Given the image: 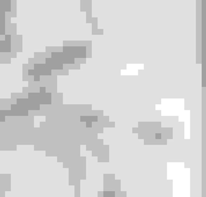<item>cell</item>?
I'll return each instance as SVG.
<instances>
[{
    "label": "cell",
    "instance_id": "5",
    "mask_svg": "<svg viewBox=\"0 0 206 197\" xmlns=\"http://www.w3.org/2000/svg\"><path fill=\"white\" fill-rule=\"evenodd\" d=\"M34 67L38 71L41 73H49L51 70V67L50 65L47 63H35Z\"/></svg>",
    "mask_w": 206,
    "mask_h": 197
},
{
    "label": "cell",
    "instance_id": "10",
    "mask_svg": "<svg viewBox=\"0 0 206 197\" xmlns=\"http://www.w3.org/2000/svg\"><path fill=\"white\" fill-rule=\"evenodd\" d=\"M28 72L29 74H32L34 75L35 78H39L41 75V73L39 72V71H38L35 68V67H33V68H30L28 70Z\"/></svg>",
    "mask_w": 206,
    "mask_h": 197
},
{
    "label": "cell",
    "instance_id": "3",
    "mask_svg": "<svg viewBox=\"0 0 206 197\" xmlns=\"http://www.w3.org/2000/svg\"><path fill=\"white\" fill-rule=\"evenodd\" d=\"M11 108L13 109L14 114H25L28 112L29 109L19 103H14L11 105Z\"/></svg>",
    "mask_w": 206,
    "mask_h": 197
},
{
    "label": "cell",
    "instance_id": "8",
    "mask_svg": "<svg viewBox=\"0 0 206 197\" xmlns=\"http://www.w3.org/2000/svg\"><path fill=\"white\" fill-rule=\"evenodd\" d=\"M11 7V0H0V11L5 12Z\"/></svg>",
    "mask_w": 206,
    "mask_h": 197
},
{
    "label": "cell",
    "instance_id": "4",
    "mask_svg": "<svg viewBox=\"0 0 206 197\" xmlns=\"http://www.w3.org/2000/svg\"><path fill=\"white\" fill-rule=\"evenodd\" d=\"M11 49V35L6 34L5 39L0 40V49L9 50Z\"/></svg>",
    "mask_w": 206,
    "mask_h": 197
},
{
    "label": "cell",
    "instance_id": "11",
    "mask_svg": "<svg viewBox=\"0 0 206 197\" xmlns=\"http://www.w3.org/2000/svg\"><path fill=\"white\" fill-rule=\"evenodd\" d=\"M5 115H4L0 113V118H5Z\"/></svg>",
    "mask_w": 206,
    "mask_h": 197
},
{
    "label": "cell",
    "instance_id": "1",
    "mask_svg": "<svg viewBox=\"0 0 206 197\" xmlns=\"http://www.w3.org/2000/svg\"><path fill=\"white\" fill-rule=\"evenodd\" d=\"M28 97L41 104L42 102L50 100L51 94L49 93L43 92V91H40V92H33H33L28 93Z\"/></svg>",
    "mask_w": 206,
    "mask_h": 197
},
{
    "label": "cell",
    "instance_id": "6",
    "mask_svg": "<svg viewBox=\"0 0 206 197\" xmlns=\"http://www.w3.org/2000/svg\"><path fill=\"white\" fill-rule=\"evenodd\" d=\"M52 55L58 57L59 58L64 61H70L74 59V57L72 55L70 54L65 53L64 51H62H62H54V52H52Z\"/></svg>",
    "mask_w": 206,
    "mask_h": 197
},
{
    "label": "cell",
    "instance_id": "2",
    "mask_svg": "<svg viewBox=\"0 0 206 197\" xmlns=\"http://www.w3.org/2000/svg\"><path fill=\"white\" fill-rule=\"evenodd\" d=\"M17 102L26 107L28 109L37 108L40 106V103L33 100L30 97H19L17 99Z\"/></svg>",
    "mask_w": 206,
    "mask_h": 197
},
{
    "label": "cell",
    "instance_id": "7",
    "mask_svg": "<svg viewBox=\"0 0 206 197\" xmlns=\"http://www.w3.org/2000/svg\"><path fill=\"white\" fill-rule=\"evenodd\" d=\"M46 60L47 63H48V64L53 67H61L63 65L62 62L59 60V59L55 58L54 57H47V58L46 59Z\"/></svg>",
    "mask_w": 206,
    "mask_h": 197
},
{
    "label": "cell",
    "instance_id": "9",
    "mask_svg": "<svg viewBox=\"0 0 206 197\" xmlns=\"http://www.w3.org/2000/svg\"><path fill=\"white\" fill-rule=\"evenodd\" d=\"M5 31V13L0 11V32Z\"/></svg>",
    "mask_w": 206,
    "mask_h": 197
}]
</instances>
